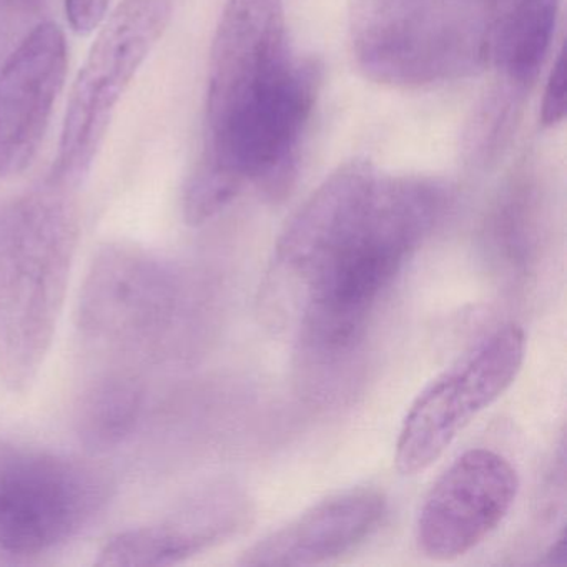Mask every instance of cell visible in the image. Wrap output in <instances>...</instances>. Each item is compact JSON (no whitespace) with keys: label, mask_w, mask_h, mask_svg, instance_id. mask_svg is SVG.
I'll return each instance as SVG.
<instances>
[{"label":"cell","mask_w":567,"mask_h":567,"mask_svg":"<svg viewBox=\"0 0 567 567\" xmlns=\"http://www.w3.org/2000/svg\"><path fill=\"white\" fill-rule=\"evenodd\" d=\"M519 477L496 451L470 450L434 481L416 520V546L431 560H453L480 546L509 513Z\"/></svg>","instance_id":"cell-7"},{"label":"cell","mask_w":567,"mask_h":567,"mask_svg":"<svg viewBox=\"0 0 567 567\" xmlns=\"http://www.w3.org/2000/svg\"><path fill=\"white\" fill-rule=\"evenodd\" d=\"M184 303L181 277L171 265L134 245H109L85 277L79 327L124 353H161L181 324Z\"/></svg>","instance_id":"cell-5"},{"label":"cell","mask_w":567,"mask_h":567,"mask_svg":"<svg viewBox=\"0 0 567 567\" xmlns=\"http://www.w3.org/2000/svg\"><path fill=\"white\" fill-rule=\"evenodd\" d=\"M386 499L373 487H353L313 504L248 547L244 566H313L337 559L380 526Z\"/></svg>","instance_id":"cell-12"},{"label":"cell","mask_w":567,"mask_h":567,"mask_svg":"<svg viewBox=\"0 0 567 567\" xmlns=\"http://www.w3.org/2000/svg\"><path fill=\"white\" fill-rule=\"evenodd\" d=\"M112 491L97 464L0 440V553L39 556L74 539Z\"/></svg>","instance_id":"cell-3"},{"label":"cell","mask_w":567,"mask_h":567,"mask_svg":"<svg viewBox=\"0 0 567 567\" xmlns=\"http://www.w3.org/2000/svg\"><path fill=\"white\" fill-rule=\"evenodd\" d=\"M559 0H489L486 52L507 84L527 89L539 75L556 31Z\"/></svg>","instance_id":"cell-13"},{"label":"cell","mask_w":567,"mask_h":567,"mask_svg":"<svg viewBox=\"0 0 567 567\" xmlns=\"http://www.w3.org/2000/svg\"><path fill=\"white\" fill-rule=\"evenodd\" d=\"M295 59L281 0H228L208 62L205 135L224 127Z\"/></svg>","instance_id":"cell-8"},{"label":"cell","mask_w":567,"mask_h":567,"mask_svg":"<svg viewBox=\"0 0 567 567\" xmlns=\"http://www.w3.org/2000/svg\"><path fill=\"white\" fill-rule=\"evenodd\" d=\"M144 410V386L127 373H111L95 380L82 393L75 426L82 443L92 451L121 446L137 427Z\"/></svg>","instance_id":"cell-14"},{"label":"cell","mask_w":567,"mask_h":567,"mask_svg":"<svg viewBox=\"0 0 567 567\" xmlns=\"http://www.w3.org/2000/svg\"><path fill=\"white\" fill-rule=\"evenodd\" d=\"M254 504L234 484L198 491L158 523L115 534L105 543L99 566H172L225 543L247 529Z\"/></svg>","instance_id":"cell-10"},{"label":"cell","mask_w":567,"mask_h":567,"mask_svg":"<svg viewBox=\"0 0 567 567\" xmlns=\"http://www.w3.org/2000/svg\"><path fill=\"white\" fill-rule=\"evenodd\" d=\"M406 4L417 6V8H427L431 9V4H440V2H444V0H403Z\"/></svg>","instance_id":"cell-18"},{"label":"cell","mask_w":567,"mask_h":567,"mask_svg":"<svg viewBox=\"0 0 567 567\" xmlns=\"http://www.w3.org/2000/svg\"><path fill=\"white\" fill-rule=\"evenodd\" d=\"M451 187L426 175H377L343 244L310 278L301 333L321 353L348 350L408 258L450 207Z\"/></svg>","instance_id":"cell-1"},{"label":"cell","mask_w":567,"mask_h":567,"mask_svg":"<svg viewBox=\"0 0 567 567\" xmlns=\"http://www.w3.org/2000/svg\"><path fill=\"white\" fill-rule=\"evenodd\" d=\"M75 190L49 175L0 208V381L31 390L68 297L79 244Z\"/></svg>","instance_id":"cell-2"},{"label":"cell","mask_w":567,"mask_h":567,"mask_svg":"<svg viewBox=\"0 0 567 567\" xmlns=\"http://www.w3.org/2000/svg\"><path fill=\"white\" fill-rule=\"evenodd\" d=\"M111 0H65V14L72 31L89 35L107 18Z\"/></svg>","instance_id":"cell-17"},{"label":"cell","mask_w":567,"mask_h":567,"mask_svg":"<svg viewBox=\"0 0 567 567\" xmlns=\"http://www.w3.org/2000/svg\"><path fill=\"white\" fill-rule=\"evenodd\" d=\"M526 358L519 324H504L431 381L401 424L394 463L404 476L426 471L461 431L516 381Z\"/></svg>","instance_id":"cell-6"},{"label":"cell","mask_w":567,"mask_h":567,"mask_svg":"<svg viewBox=\"0 0 567 567\" xmlns=\"http://www.w3.org/2000/svg\"><path fill=\"white\" fill-rule=\"evenodd\" d=\"M377 175L370 162L353 158L327 177L281 231L275 247L274 274L307 287L353 230Z\"/></svg>","instance_id":"cell-11"},{"label":"cell","mask_w":567,"mask_h":567,"mask_svg":"<svg viewBox=\"0 0 567 567\" xmlns=\"http://www.w3.org/2000/svg\"><path fill=\"white\" fill-rule=\"evenodd\" d=\"M41 0H0V65L38 28Z\"/></svg>","instance_id":"cell-15"},{"label":"cell","mask_w":567,"mask_h":567,"mask_svg":"<svg viewBox=\"0 0 567 567\" xmlns=\"http://www.w3.org/2000/svg\"><path fill=\"white\" fill-rule=\"evenodd\" d=\"M172 12L174 0H121L102 22L69 97L52 177L74 188L87 177L122 97L164 38Z\"/></svg>","instance_id":"cell-4"},{"label":"cell","mask_w":567,"mask_h":567,"mask_svg":"<svg viewBox=\"0 0 567 567\" xmlns=\"http://www.w3.org/2000/svg\"><path fill=\"white\" fill-rule=\"evenodd\" d=\"M64 31L41 22L0 65V181L34 161L68 75Z\"/></svg>","instance_id":"cell-9"},{"label":"cell","mask_w":567,"mask_h":567,"mask_svg":"<svg viewBox=\"0 0 567 567\" xmlns=\"http://www.w3.org/2000/svg\"><path fill=\"white\" fill-rule=\"evenodd\" d=\"M567 79L566 55L560 49L554 62L553 71L544 89L543 105H540V124L544 127H556L566 117Z\"/></svg>","instance_id":"cell-16"}]
</instances>
